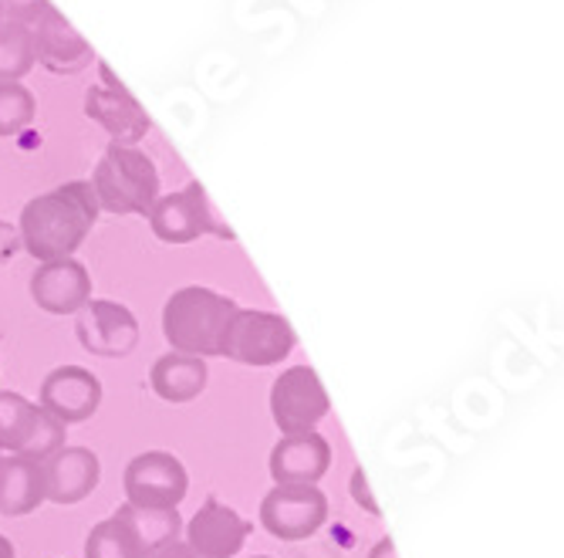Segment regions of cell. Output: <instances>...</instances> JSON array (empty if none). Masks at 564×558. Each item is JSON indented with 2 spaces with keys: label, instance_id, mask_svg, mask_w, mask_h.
Instances as JSON below:
<instances>
[{
  "label": "cell",
  "instance_id": "obj_27",
  "mask_svg": "<svg viewBox=\"0 0 564 558\" xmlns=\"http://www.w3.org/2000/svg\"><path fill=\"white\" fill-rule=\"evenodd\" d=\"M14 250H18V234L8 224H0V258H11Z\"/></svg>",
  "mask_w": 564,
  "mask_h": 558
},
{
  "label": "cell",
  "instance_id": "obj_6",
  "mask_svg": "<svg viewBox=\"0 0 564 558\" xmlns=\"http://www.w3.org/2000/svg\"><path fill=\"white\" fill-rule=\"evenodd\" d=\"M122 487L126 504L132 507H142V512H173L189 491V474L180 457H173L170 450H145L129 461Z\"/></svg>",
  "mask_w": 564,
  "mask_h": 558
},
{
  "label": "cell",
  "instance_id": "obj_17",
  "mask_svg": "<svg viewBox=\"0 0 564 558\" xmlns=\"http://www.w3.org/2000/svg\"><path fill=\"white\" fill-rule=\"evenodd\" d=\"M31 44H34V58L51 72H78L91 58V47L85 44V37L55 8L34 21Z\"/></svg>",
  "mask_w": 564,
  "mask_h": 558
},
{
  "label": "cell",
  "instance_id": "obj_15",
  "mask_svg": "<svg viewBox=\"0 0 564 558\" xmlns=\"http://www.w3.org/2000/svg\"><path fill=\"white\" fill-rule=\"evenodd\" d=\"M250 535V525L230 504L210 497L186 525V545L203 558H234Z\"/></svg>",
  "mask_w": 564,
  "mask_h": 558
},
{
  "label": "cell",
  "instance_id": "obj_16",
  "mask_svg": "<svg viewBox=\"0 0 564 558\" xmlns=\"http://www.w3.org/2000/svg\"><path fill=\"white\" fill-rule=\"evenodd\" d=\"M332 468V443L312 430L281 437L271 450V477L278 484H318Z\"/></svg>",
  "mask_w": 564,
  "mask_h": 558
},
{
  "label": "cell",
  "instance_id": "obj_28",
  "mask_svg": "<svg viewBox=\"0 0 564 558\" xmlns=\"http://www.w3.org/2000/svg\"><path fill=\"white\" fill-rule=\"evenodd\" d=\"M369 558H399V555H395V541H392V538H379V541L372 545Z\"/></svg>",
  "mask_w": 564,
  "mask_h": 558
},
{
  "label": "cell",
  "instance_id": "obj_21",
  "mask_svg": "<svg viewBox=\"0 0 564 558\" xmlns=\"http://www.w3.org/2000/svg\"><path fill=\"white\" fill-rule=\"evenodd\" d=\"M119 512L129 518V525L135 528V535H139V541L145 545L149 555L156 548H163V545H170V541H176L180 525H183L176 507H173V512H142V507L126 504V507H119Z\"/></svg>",
  "mask_w": 564,
  "mask_h": 558
},
{
  "label": "cell",
  "instance_id": "obj_1",
  "mask_svg": "<svg viewBox=\"0 0 564 558\" xmlns=\"http://www.w3.org/2000/svg\"><path fill=\"white\" fill-rule=\"evenodd\" d=\"M98 214L101 211H98L91 183L72 180V183H65L58 190H47L28 203L21 211L18 237L37 265L65 261L85 244Z\"/></svg>",
  "mask_w": 564,
  "mask_h": 558
},
{
  "label": "cell",
  "instance_id": "obj_22",
  "mask_svg": "<svg viewBox=\"0 0 564 558\" xmlns=\"http://www.w3.org/2000/svg\"><path fill=\"white\" fill-rule=\"evenodd\" d=\"M34 65L31 31L18 21L0 24V82H18Z\"/></svg>",
  "mask_w": 564,
  "mask_h": 558
},
{
  "label": "cell",
  "instance_id": "obj_31",
  "mask_svg": "<svg viewBox=\"0 0 564 558\" xmlns=\"http://www.w3.org/2000/svg\"><path fill=\"white\" fill-rule=\"evenodd\" d=\"M0 18H4V11H0Z\"/></svg>",
  "mask_w": 564,
  "mask_h": 558
},
{
  "label": "cell",
  "instance_id": "obj_5",
  "mask_svg": "<svg viewBox=\"0 0 564 558\" xmlns=\"http://www.w3.org/2000/svg\"><path fill=\"white\" fill-rule=\"evenodd\" d=\"M65 423L44 414L28 396L0 389V453H18L44 464L51 453L65 447Z\"/></svg>",
  "mask_w": 564,
  "mask_h": 558
},
{
  "label": "cell",
  "instance_id": "obj_4",
  "mask_svg": "<svg viewBox=\"0 0 564 558\" xmlns=\"http://www.w3.org/2000/svg\"><path fill=\"white\" fill-rule=\"evenodd\" d=\"M294 345L297 332L281 312L237 309L224 329L220 355L240 366H281Z\"/></svg>",
  "mask_w": 564,
  "mask_h": 558
},
{
  "label": "cell",
  "instance_id": "obj_10",
  "mask_svg": "<svg viewBox=\"0 0 564 558\" xmlns=\"http://www.w3.org/2000/svg\"><path fill=\"white\" fill-rule=\"evenodd\" d=\"M75 335L85 352L98 360H122L139 345V322L119 301L91 298L75 315Z\"/></svg>",
  "mask_w": 564,
  "mask_h": 558
},
{
  "label": "cell",
  "instance_id": "obj_19",
  "mask_svg": "<svg viewBox=\"0 0 564 558\" xmlns=\"http://www.w3.org/2000/svg\"><path fill=\"white\" fill-rule=\"evenodd\" d=\"M210 369L207 360H196V355H183V352H166L160 355L149 369V383L152 393L166 403H189L196 399L203 389H207Z\"/></svg>",
  "mask_w": 564,
  "mask_h": 558
},
{
  "label": "cell",
  "instance_id": "obj_24",
  "mask_svg": "<svg viewBox=\"0 0 564 558\" xmlns=\"http://www.w3.org/2000/svg\"><path fill=\"white\" fill-rule=\"evenodd\" d=\"M0 11H11L18 24L28 28V21H37L44 11H51L47 0H0Z\"/></svg>",
  "mask_w": 564,
  "mask_h": 558
},
{
  "label": "cell",
  "instance_id": "obj_26",
  "mask_svg": "<svg viewBox=\"0 0 564 558\" xmlns=\"http://www.w3.org/2000/svg\"><path fill=\"white\" fill-rule=\"evenodd\" d=\"M145 558H203L199 551H193L186 541H170V545H163V548H156V551H152V555H145Z\"/></svg>",
  "mask_w": 564,
  "mask_h": 558
},
{
  "label": "cell",
  "instance_id": "obj_13",
  "mask_svg": "<svg viewBox=\"0 0 564 558\" xmlns=\"http://www.w3.org/2000/svg\"><path fill=\"white\" fill-rule=\"evenodd\" d=\"M41 477H44V501L72 507L98 487L101 477L98 453L88 447L65 443L41 464Z\"/></svg>",
  "mask_w": 564,
  "mask_h": 558
},
{
  "label": "cell",
  "instance_id": "obj_2",
  "mask_svg": "<svg viewBox=\"0 0 564 558\" xmlns=\"http://www.w3.org/2000/svg\"><path fill=\"white\" fill-rule=\"evenodd\" d=\"M240 304L214 288L186 285L173 291L163 304V335L173 345V352L196 355V360H210L220 355V339L227 322Z\"/></svg>",
  "mask_w": 564,
  "mask_h": 558
},
{
  "label": "cell",
  "instance_id": "obj_30",
  "mask_svg": "<svg viewBox=\"0 0 564 558\" xmlns=\"http://www.w3.org/2000/svg\"><path fill=\"white\" fill-rule=\"evenodd\" d=\"M253 558H274V555H253Z\"/></svg>",
  "mask_w": 564,
  "mask_h": 558
},
{
  "label": "cell",
  "instance_id": "obj_20",
  "mask_svg": "<svg viewBox=\"0 0 564 558\" xmlns=\"http://www.w3.org/2000/svg\"><path fill=\"white\" fill-rule=\"evenodd\" d=\"M145 555H149L145 545L139 541L135 528L122 512L91 525L85 538V558H145Z\"/></svg>",
  "mask_w": 564,
  "mask_h": 558
},
{
  "label": "cell",
  "instance_id": "obj_18",
  "mask_svg": "<svg viewBox=\"0 0 564 558\" xmlns=\"http://www.w3.org/2000/svg\"><path fill=\"white\" fill-rule=\"evenodd\" d=\"M44 504L41 464L18 453H0V515L24 518Z\"/></svg>",
  "mask_w": 564,
  "mask_h": 558
},
{
  "label": "cell",
  "instance_id": "obj_14",
  "mask_svg": "<svg viewBox=\"0 0 564 558\" xmlns=\"http://www.w3.org/2000/svg\"><path fill=\"white\" fill-rule=\"evenodd\" d=\"M101 75H106V85L88 88L85 112H88V119H95L116 139V146H132L149 132V116L142 112L139 101L122 88V82L112 78L109 65H101Z\"/></svg>",
  "mask_w": 564,
  "mask_h": 558
},
{
  "label": "cell",
  "instance_id": "obj_25",
  "mask_svg": "<svg viewBox=\"0 0 564 558\" xmlns=\"http://www.w3.org/2000/svg\"><path fill=\"white\" fill-rule=\"evenodd\" d=\"M351 497H355V504H362L369 515H376V518L382 515V512H379V501H376L372 491H369V481H366V471H362V468H355V471H351Z\"/></svg>",
  "mask_w": 564,
  "mask_h": 558
},
{
  "label": "cell",
  "instance_id": "obj_7",
  "mask_svg": "<svg viewBox=\"0 0 564 558\" xmlns=\"http://www.w3.org/2000/svg\"><path fill=\"white\" fill-rule=\"evenodd\" d=\"M328 522V497L318 484H274L261 501V525L281 541H304Z\"/></svg>",
  "mask_w": 564,
  "mask_h": 558
},
{
  "label": "cell",
  "instance_id": "obj_23",
  "mask_svg": "<svg viewBox=\"0 0 564 558\" xmlns=\"http://www.w3.org/2000/svg\"><path fill=\"white\" fill-rule=\"evenodd\" d=\"M34 119V95L18 82H0V136H18Z\"/></svg>",
  "mask_w": 564,
  "mask_h": 558
},
{
  "label": "cell",
  "instance_id": "obj_29",
  "mask_svg": "<svg viewBox=\"0 0 564 558\" xmlns=\"http://www.w3.org/2000/svg\"><path fill=\"white\" fill-rule=\"evenodd\" d=\"M0 558H18V548L8 535H0Z\"/></svg>",
  "mask_w": 564,
  "mask_h": 558
},
{
  "label": "cell",
  "instance_id": "obj_9",
  "mask_svg": "<svg viewBox=\"0 0 564 558\" xmlns=\"http://www.w3.org/2000/svg\"><path fill=\"white\" fill-rule=\"evenodd\" d=\"M149 227L163 244H193L203 234H214L230 240L234 230L224 227L210 207V196L199 183H189L180 193L160 196L149 211Z\"/></svg>",
  "mask_w": 564,
  "mask_h": 558
},
{
  "label": "cell",
  "instance_id": "obj_11",
  "mask_svg": "<svg viewBox=\"0 0 564 558\" xmlns=\"http://www.w3.org/2000/svg\"><path fill=\"white\" fill-rule=\"evenodd\" d=\"M37 406L65 427L85 423L101 406V383L85 366H58L41 379Z\"/></svg>",
  "mask_w": 564,
  "mask_h": 558
},
{
  "label": "cell",
  "instance_id": "obj_8",
  "mask_svg": "<svg viewBox=\"0 0 564 558\" xmlns=\"http://www.w3.org/2000/svg\"><path fill=\"white\" fill-rule=\"evenodd\" d=\"M332 410L328 389L312 366H291L271 386V417L284 437L312 433Z\"/></svg>",
  "mask_w": 564,
  "mask_h": 558
},
{
  "label": "cell",
  "instance_id": "obj_12",
  "mask_svg": "<svg viewBox=\"0 0 564 558\" xmlns=\"http://www.w3.org/2000/svg\"><path fill=\"white\" fill-rule=\"evenodd\" d=\"M31 298L47 315H78L91 301V275L75 258L44 261L31 275Z\"/></svg>",
  "mask_w": 564,
  "mask_h": 558
},
{
  "label": "cell",
  "instance_id": "obj_3",
  "mask_svg": "<svg viewBox=\"0 0 564 558\" xmlns=\"http://www.w3.org/2000/svg\"><path fill=\"white\" fill-rule=\"evenodd\" d=\"M91 190L98 200V211H109L119 217L139 214L149 217L152 203L160 200V173L145 152L135 146H109L106 157L98 160Z\"/></svg>",
  "mask_w": 564,
  "mask_h": 558
}]
</instances>
